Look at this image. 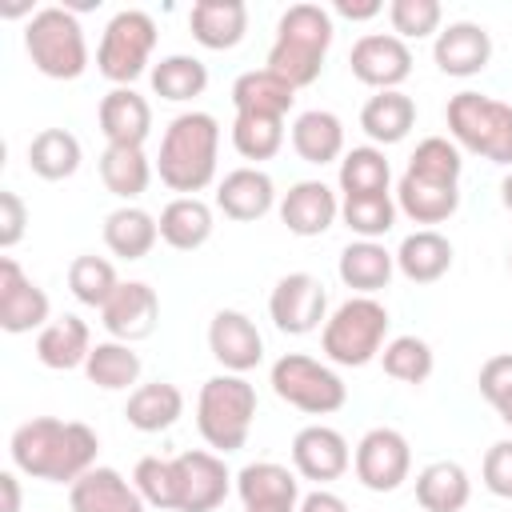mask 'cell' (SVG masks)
<instances>
[{"label": "cell", "mask_w": 512, "mask_h": 512, "mask_svg": "<svg viewBox=\"0 0 512 512\" xmlns=\"http://www.w3.org/2000/svg\"><path fill=\"white\" fill-rule=\"evenodd\" d=\"M0 496H4L0 512H20V476H16V468L0 472Z\"/></svg>", "instance_id": "53"}, {"label": "cell", "mask_w": 512, "mask_h": 512, "mask_svg": "<svg viewBox=\"0 0 512 512\" xmlns=\"http://www.w3.org/2000/svg\"><path fill=\"white\" fill-rule=\"evenodd\" d=\"M232 148L260 168V160H272L284 148V120H276V116H236L232 120Z\"/></svg>", "instance_id": "45"}, {"label": "cell", "mask_w": 512, "mask_h": 512, "mask_svg": "<svg viewBox=\"0 0 512 512\" xmlns=\"http://www.w3.org/2000/svg\"><path fill=\"white\" fill-rule=\"evenodd\" d=\"M100 180H104V188H108L116 200L132 204V200H140V196L148 192V184H152V160L144 156V148L104 144V152H100Z\"/></svg>", "instance_id": "36"}, {"label": "cell", "mask_w": 512, "mask_h": 512, "mask_svg": "<svg viewBox=\"0 0 512 512\" xmlns=\"http://www.w3.org/2000/svg\"><path fill=\"white\" fill-rule=\"evenodd\" d=\"M96 452H100V436L84 420H56V416L24 420L8 440L12 468L48 484H76L88 468H96Z\"/></svg>", "instance_id": "1"}, {"label": "cell", "mask_w": 512, "mask_h": 512, "mask_svg": "<svg viewBox=\"0 0 512 512\" xmlns=\"http://www.w3.org/2000/svg\"><path fill=\"white\" fill-rule=\"evenodd\" d=\"M352 472L368 492H396L412 472V448L408 436L380 424L368 428L352 452Z\"/></svg>", "instance_id": "10"}, {"label": "cell", "mask_w": 512, "mask_h": 512, "mask_svg": "<svg viewBox=\"0 0 512 512\" xmlns=\"http://www.w3.org/2000/svg\"><path fill=\"white\" fill-rule=\"evenodd\" d=\"M268 384L284 404H292V408H300L308 416L340 412L344 400H348V384L340 380V372L332 364L308 356V352H284L272 364Z\"/></svg>", "instance_id": "9"}, {"label": "cell", "mask_w": 512, "mask_h": 512, "mask_svg": "<svg viewBox=\"0 0 512 512\" xmlns=\"http://www.w3.org/2000/svg\"><path fill=\"white\" fill-rule=\"evenodd\" d=\"M408 176H420V180H432V184H460V172H464V156L460 148L448 140V136H424L416 144V152L408 156Z\"/></svg>", "instance_id": "43"}, {"label": "cell", "mask_w": 512, "mask_h": 512, "mask_svg": "<svg viewBox=\"0 0 512 512\" xmlns=\"http://www.w3.org/2000/svg\"><path fill=\"white\" fill-rule=\"evenodd\" d=\"M116 288H120V276H116L112 260L84 252V256H76V260L68 264V292H72L80 304H88V308H104L108 296H112Z\"/></svg>", "instance_id": "44"}, {"label": "cell", "mask_w": 512, "mask_h": 512, "mask_svg": "<svg viewBox=\"0 0 512 512\" xmlns=\"http://www.w3.org/2000/svg\"><path fill=\"white\" fill-rule=\"evenodd\" d=\"M472 500V480L456 460H432L416 472V504L424 512H460Z\"/></svg>", "instance_id": "34"}, {"label": "cell", "mask_w": 512, "mask_h": 512, "mask_svg": "<svg viewBox=\"0 0 512 512\" xmlns=\"http://www.w3.org/2000/svg\"><path fill=\"white\" fill-rule=\"evenodd\" d=\"M508 272H512V248H508Z\"/></svg>", "instance_id": "56"}, {"label": "cell", "mask_w": 512, "mask_h": 512, "mask_svg": "<svg viewBox=\"0 0 512 512\" xmlns=\"http://www.w3.org/2000/svg\"><path fill=\"white\" fill-rule=\"evenodd\" d=\"M500 204H504V208L512 212V172H508V176L500 180Z\"/></svg>", "instance_id": "54"}, {"label": "cell", "mask_w": 512, "mask_h": 512, "mask_svg": "<svg viewBox=\"0 0 512 512\" xmlns=\"http://www.w3.org/2000/svg\"><path fill=\"white\" fill-rule=\"evenodd\" d=\"M416 124V100L400 88L392 92H376L364 100L360 108V128L364 136L376 144V148H388V144H400Z\"/></svg>", "instance_id": "31"}, {"label": "cell", "mask_w": 512, "mask_h": 512, "mask_svg": "<svg viewBox=\"0 0 512 512\" xmlns=\"http://www.w3.org/2000/svg\"><path fill=\"white\" fill-rule=\"evenodd\" d=\"M476 384H480V396L496 408V416L512 428V352L488 356V360L480 364Z\"/></svg>", "instance_id": "48"}, {"label": "cell", "mask_w": 512, "mask_h": 512, "mask_svg": "<svg viewBox=\"0 0 512 512\" xmlns=\"http://www.w3.org/2000/svg\"><path fill=\"white\" fill-rule=\"evenodd\" d=\"M132 484L148 508L176 512V460L172 456H140L132 468Z\"/></svg>", "instance_id": "46"}, {"label": "cell", "mask_w": 512, "mask_h": 512, "mask_svg": "<svg viewBox=\"0 0 512 512\" xmlns=\"http://www.w3.org/2000/svg\"><path fill=\"white\" fill-rule=\"evenodd\" d=\"M96 120H100V132L108 144L144 148V140L152 132V104L136 88H112L100 96Z\"/></svg>", "instance_id": "22"}, {"label": "cell", "mask_w": 512, "mask_h": 512, "mask_svg": "<svg viewBox=\"0 0 512 512\" xmlns=\"http://www.w3.org/2000/svg\"><path fill=\"white\" fill-rule=\"evenodd\" d=\"M336 272H340V284L352 288L356 296H376L380 288H388L396 272V252H388L380 240H352L344 244Z\"/></svg>", "instance_id": "26"}, {"label": "cell", "mask_w": 512, "mask_h": 512, "mask_svg": "<svg viewBox=\"0 0 512 512\" xmlns=\"http://www.w3.org/2000/svg\"><path fill=\"white\" fill-rule=\"evenodd\" d=\"M216 156H220V120L200 108L180 112L168 120L160 136V156H156L160 184L180 196H196L216 180Z\"/></svg>", "instance_id": "2"}, {"label": "cell", "mask_w": 512, "mask_h": 512, "mask_svg": "<svg viewBox=\"0 0 512 512\" xmlns=\"http://www.w3.org/2000/svg\"><path fill=\"white\" fill-rule=\"evenodd\" d=\"M332 36H336V24H332V12L320 8V4H288L276 20V40L268 48V60L264 68L276 72L280 80H288L296 92L316 84L320 72H324V56L332 48Z\"/></svg>", "instance_id": "3"}, {"label": "cell", "mask_w": 512, "mask_h": 512, "mask_svg": "<svg viewBox=\"0 0 512 512\" xmlns=\"http://www.w3.org/2000/svg\"><path fill=\"white\" fill-rule=\"evenodd\" d=\"M252 420H256V388L244 376L220 372V376H208L200 384L196 428L212 452H220V456L240 452L248 444Z\"/></svg>", "instance_id": "4"}, {"label": "cell", "mask_w": 512, "mask_h": 512, "mask_svg": "<svg viewBox=\"0 0 512 512\" xmlns=\"http://www.w3.org/2000/svg\"><path fill=\"white\" fill-rule=\"evenodd\" d=\"M68 508L72 512H144V496L132 480H124L116 468H88L76 484H68Z\"/></svg>", "instance_id": "21"}, {"label": "cell", "mask_w": 512, "mask_h": 512, "mask_svg": "<svg viewBox=\"0 0 512 512\" xmlns=\"http://www.w3.org/2000/svg\"><path fill=\"white\" fill-rule=\"evenodd\" d=\"M160 224V240L176 252H196L212 240V228H216V216H212V204L200 200V196H176L160 208L156 216Z\"/></svg>", "instance_id": "24"}, {"label": "cell", "mask_w": 512, "mask_h": 512, "mask_svg": "<svg viewBox=\"0 0 512 512\" xmlns=\"http://www.w3.org/2000/svg\"><path fill=\"white\" fill-rule=\"evenodd\" d=\"M396 208L412 220V224H444L456 208H460V184H432L420 176H400L396 184Z\"/></svg>", "instance_id": "35"}, {"label": "cell", "mask_w": 512, "mask_h": 512, "mask_svg": "<svg viewBox=\"0 0 512 512\" xmlns=\"http://www.w3.org/2000/svg\"><path fill=\"white\" fill-rule=\"evenodd\" d=\"M160 240V224L140 204H120L104 216V244L120 260H144Z\"/></svg>", "instance_id": "32"}, {"label": "cell", "mask_w": 512, "mask_h": 512, "mask_svg": "<svg viewBox=\"0 0 512 512\" xmlns=\"http://www.w3.org/2000/svg\"><path fill=\"white\" fill-rule=\"evenodd\" d=\"M172 460H176V512H216L236 488V476L228 472L220 452L192 448Z\"/></svg>", "instance_id": "11"}, {"label": "cell", "mask_w": 512, "mask_h": 512, "mask_svg": "<svg viewBox=\"0 0 512 512\" xmlns=\"http://www.w3.org/2000/svg\"><path fill=\"white\" fill-rule=\"evenodd\" d=\"M24 228H28V208L16 192H0V248H16L24 240Z\"/></svg>", "instance_id": "50"}, {"label": "cell", "mask_w": 512, "mask_h": 512, "mask_svg": "<svg viewBox=\"0 0 512 512\" xmlns=\"http://www.w3.org/2000/svg\"><path fill=\"white\" fill-rule=\"evenodd\" d=\"M156 20L144 8H120L96 44V68L104 80H112L116 88H132V80H140L144 72H152V52H156Z\"/></svg>", "instance_id": "8"}, {"label": "cell", "mask_w": 512, "mask_h": 512, "mask_svg": "<svg viewBox=\"0 0 512 512\" xmlns=\"http://www.w3.org/2000/svg\"><path fill=\"white\" fill-rule=\"evenodd\" d=\"M388 180H392V168H388L384 148L360 144V148H348L340 156L336 184H340L344 196H376V192H388Z\"/></svg>", "instance_id": "40"}, {"label": "cell", "mask_w": 512, "mask_h": 512, "mask_svg": "<svg viewBox=\"0 0 512 512\" xmlns=\"http://www.w3.org/2000/svg\"><path fill=\"white\" fill-rule=\"evenodd\" d=\"M216 208L236 220V224H252V220H264L272 208H276V184L264 168L256 164H244V168H232L224 172V180L216 184Z\"/></svg>", "instance_id": "19"}, {"label": "cell", "mask_w": 512, "mask_h": 512, "mask_svg": "<svg viewBox=\"0 0 512 512\" xmlns=\"http://www.w3.org/2000/svg\"><path fill=\"white\" fill-rule=\"evenodd\" d=\"M148 80H152V92H156L160 100L188 104V100L204 96V88H208V68H204V60H196V56H188V52H172V56H160V60L152 64Z\"/></svg>", "instance_id": "38"}, {"label": "cell", "mask_w": 512, "mask_h": 512, "mask_svg": "<svg viewBox=\"0 0 512 512\" xmlns=\"http://www.w3.org/2000/svg\"><path fill=\"white\" fill-rule=\"evenodd\" d=\"M440 20H444V8L436 0H392L388 4L392 36H400L404 44L408 40H428V36L436 40Z\"/></svg>", "instance_id": "47"}, {"label": "cell", "mask_w": 512, "mask_h": 512, "mask_svg": "<svg viewBox=\"0 0 512 512\" xmlns=\"http://www.w3.org/2000/svg\"><path fill=\"white\" fill-rule=\"evenodd\" d=\"M244 512H296L288 504H256V508H244Z\"/></svg>", "instance_id": "55"}, {"label": "cell", "mask_w": 512, "mask_h": 512, "mask_svg": "<svg viewBox=\"0 0 512 512\" xmlns=\"http://www.w3.org/2000/svg\"><path fill=\"white\" fill-rule=\"evenodd\" d=\"M80 160H84V148H80V140L68 128H44L28 144V168L40 180H52V184L76 176Z\"/></svg>", "instance_id": "39"}, {"label": "cell", "mask_w": 512, "mask_h": 512, "mask_svg": "<svg viewBox=\"0 0 512 512\" xmlns=\"http://www.w3.org/2000/svg\"><path fill=\"white\" fill-rule=\"evenodd\" d=\"M52 316L48 292L12 260L0 256V328L20 336V332H40Z\"/></svg>", "instance_id": "14"}, {"label": "cell", "mask_w": 512, "mask_h": 512, "mask_svg": "<svg viewBox=\"0 0 512 512\" xmlns=\"http://www.w3.org/2000/svg\"><path fill=\"white\" fill-rule=\"evenodd\" d=\"M396 196L392 192H376V196H344L340 200V220L356 240H380L396 228Z\"/></svg>", "instance_id": "41"}, {"label": "cell", "mask_w": 512, "mask_h": 512, "mask_svg": "<svg viewBox=\"0 0 512 512\" xmlns=\"http://www.w3.org/2000/svg\"><path fill=\"white\" fill-rule=\"evenodd\" d=\"M208 352L212 360L224 368V372H252L260 360H264V336L260 328L252 324L248 312L240 308H220L212 320H208Z\"/></svg>", "instance_id": "15"}, {"label": "cell", "mask_w": 512, "mask_h": 512, "mask_svg": "<svg viewBox=\"0 0 512 512\" xmlns=\"http://www.w3.org/2000/svg\"><path fill=\"white\" fill-rule=\"evenodd\" d=\"M480 480H484V488H488L492 496L512 500V440H496V444L484 452Z\"/></svg>", "instance_id": "49"}, {"label": "cell", "mask_w": 512, "mask_h": 512, "mask_svg": "<svg viewBox=\"0 0 512 512\" xmlns=\"http://www.w3.org/2000/svg\"><path fill=\"white\" fill-rule=\"evenodd\" d=\"M452 240L436 228H416L396 248V272L412 284H436L452 268Z\"/></svg>", "instance_id": "25"}, {"label": "cell", "mask_w": 512, "mask_h": 512, "mask_svg": "<svg viewBox=\"0 0 512 512\" xmlns=\"http://www.w3.org/2000/svg\"><path fill=\"white\" fill-rule=\"evenodd\" d=\"M296 512H348V504H344L336 492H328V488H316V492L300 496V508H296Z\"/></svg>", "instance_id": "51"}, {"label": "cell", "mask_w": 512, "mask_h": 512, "mask_svg": "<svg viewBox=\"0 0 512 512\" xmlns=\"http://www.w3.org/2000/svg\"><path fill=\"white\" fill-rule=\"evenodd\" d=\"M84 376H88V384H96L104 392L136 388L140 384V356L124 340H96L88 360H84Z\"/></svg>", "instance_id": "37"}, {"label": "cell", "mask_w": 512, "mask_h": 512, "mask_svg": "<svg viewBox=\"0 0 512 512\" xmlns=\"http://www.w3.org/2000/svg\"><path fill=\"white\" fill-rule=\"evenodd\" d=\"M340 220V200L324 180H296L280 196V224L292 236H324Z\"/></svg>", "instance_id": "20"}, {"label": "cell", "mask_w": 512, "mask_h": 512, "mask_svg": "<svg viewBox=\"0 0 512 512\" xmlns=\"http://www.w3.org/2000/svg\"><path fill=\"white\" fill-rule=\"evenodd\" d=\"M296 104V88L288 80H280L276 72L268 68H252V72H240L232 80V108L236 116H276L284 120Z\"/></svg>", "instance_id": "28"}, {"label": "cell", "mask_w": 512, "mask_h": 512, "mask_svg": "<svg viewBox=\"0 0 512 512\" xmlns=\"http://www.w3.org/2000/svg\"><path fill=\"white\" fill-rule=\"evenodd\" d=\"M236 496L244 500V508H256V504L300 508V476L296 468H284L276 460H256L236 472Z\"/></svg>", "instance_id": "30"}, {"label": "cell", "mask_w": 512, "mask_h": 512, "mask_svg": "<svg viewBox=\"0 0 512 512\" xmlns=\"http://www.w3.org/2000/svg\"><path fill=\"white\" fill-rule=\"evenodd\" d=\"M192 40L208 52H228L248 36V4L244 0H196L188 8Z\"/></svg>", "instance_id": "23"}, {"label": "cell", "mask_w": 512, "mask_h": 512, "mask_svg": "<svg viewBox=\"0 0 512 512\" xmlns=\"http://www.w3.org/2000/svg\"><path fill=\"white\" fill-rule=\"evenodd\" d=\"M388 324V308L376 296H348L336 312H328L320 328V352L328 356V364L364 368L380 360L388 344Z\"/></svg>", "instance_id": "6"}, {"label": "cell", "mask_w": 512, "mask_h": 512, "mask_svg": "<svg viewBox=\"0 0 512 512\" xmlns=\"http://www.w3.org/2000/svg\"><path fill=\"white\" fill-rule=\"evenodd\" d=\"M380 368L400 384H424L436 368V356H432V344L420 336H392L380 352Z\"/></svg>", "instance_id": "42"}, {"label": "cell", "mask_w": 512, "mask_h": 512, "mask_svg": "<svg viewBox=\"0 0 512 512\" xmlns=\"http://www.w3.org/2000/svg\"><path fill=\"white\" fill-rule=\"evenodd\" d=\"M156 320H160V296L144 280H120V288L100 308V324L108 340H124V344L152 336Z\"/></svg>", "instance_id": "16"}, {"label": "cell", "mask_w": 512, "mask_h": 512, "mask_svg": "<svg viewBox=\"0 0 512 512\" xmlns=\"http://www.w3.org/2000/svg\"><path fill=\"white\" fill-rule=\"evenodd\" d=\"M268 316L284 336H308L328 320V288L312 272H288L268 296Z\"/></svg>", "instance_id": "12"}, {"label": "cell", "mask_w": 512, "mask_h": 512, "mask_svg": "<svg viewBox=\"0 0 512 512\" xmlns=\"http://www.w3.org/2000/svg\"><path fill=\"white\" fill-rule=\"evenodd\" d=\"M292 148L304 164H340L344 156V124L328 108H308L292 120Z\"/></svg>", "instance_id": "29"}, {"label": "cell", "mask_w": 512, "mask_h": 512, "mask_svg": "<svg viewBox=\"0 0 512 512\" xmlns=\"http://www.w3.org/2000/svg\"><path fill=\"white\" fill-rule=\"evenodd\" d=\"M332 12L344 16V20H372V16L384 12V4H380V0H360V4H356V0H336Z\"/></svg>", "instance_id": "52"}, {"label": "cell", "mask_w": 512, "mask_h": 512, "mask_svg": "<svg viewBox=\"0 0 512 512\" xmlns=\"http://www.w3.org/2000/svg\"><path fill=\"white\" fill-rule=\"evenodd\" d=\"M292 468L300 480H340L352 468V448L344 440V432L328 428V424H308L292 436Z\"/></svg>", "instance_id": "17"}, {"label": "cell", "mask_w": 512, "mask_h": 512, "mask_svg": "<svg viewBox=\"0 0 512 512\" xmlns=\"http://www.w3.org/2000/svg\"><path fill=\"white\" fill-rule=\"evenodd\" d=\"M444 120H448V140L460 152L512 168V104L464 88L448 100Z\"/></svg>", "instance_id": "5"}, {"label": "cell", "mask_w": 512, "mask_h": 512, "mask_svg": "<svg viewBox=\"0 0 512 512\" xmlns=\"http://www.w3.org/2000/svg\"><path fill=\"white\" fill-rule=\"evenodd\" d=\"M348 68L360 84L392 92L412 76V48L392 32H364L348 52Z\"/></svg>", "instance_id": "13"}, {"label": "cell", "mask_w": 512, "mask_h": 512, "mask_svg": "<svg viewBox=\"0 0 512 512\" xmlns=\"http://www.w3.org/2000/svg\"><path fill=\"white\" fill-rule=\"evenodd\" d=\"M92 352V332L80 316L64 312L56 320H48L40 332H36V360L52 372H72V368H84Z\"/></svg>", "instance_id": "27"}, {"label": "cell", "mask_w": 512, "mask_h": 512, "mask_svg": "<svg viewBox=\"0 0 512 512\" xmlns=\"http://www.w3.org/2000/svg\"><path fill=\"white\" fill-rule=\"evenodd\" d=\"M124 416L136 432H168L184 416V392L168 380H148L128 392Z\"/></svg>", "instance_id": "33"}, {"label": "cell", "mask_w": 512, "mask_h": 512, "mask_svg": "<svg viewBox=\"0 0 512 512\" xmlns=\"http://www.w3.org/2000/svg\"><path fill=\"white\" fill-rule=\"evenodd\" d=\"M24 52L48 80H76L88 68V40L72 8L44 4L24 24Z\"/></svg>", "instance_id": "7"}, {"label": "cell", "mask_w": 512, "mask_h": 512, "mask_svg": "<svg viewBox=\"0 0 512 512\" xmlns=\"http://www.w3.org/2000/svg\"><path fill=\"white\" fill-rule=\"evenodd\" d=\"M432 60H436V68L444 76L468 80V76H476V72L488 68V60H492V36L476 20H452L448 28L436 32Z\"/></svg>", "instance_id": "18"}]
</instances>
